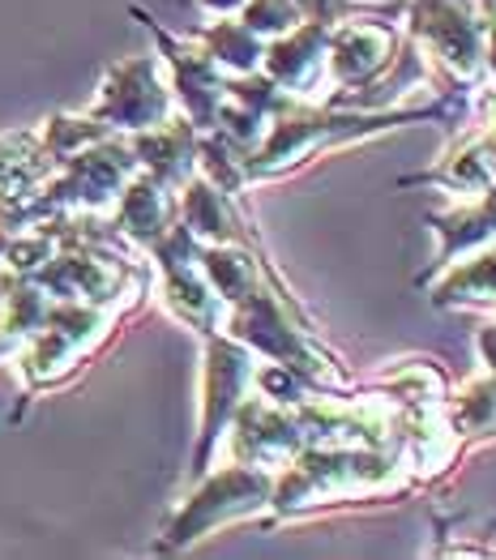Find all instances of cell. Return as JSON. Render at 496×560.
<instances>
[]
</instances>
